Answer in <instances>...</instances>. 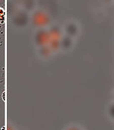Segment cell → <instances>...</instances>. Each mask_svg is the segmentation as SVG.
Here are the masks:
<instances>
[{
  "label": "cell",
  "mask_w": 114,
  "mask_h": 130,
  "mask_svg": "<svg viewBox=\"0 0 114 130\" xmlns=\"http://www.w3.org/2000/svg\"><path fill=\"white\" fill-rule=\"evenodd\" d=\"M48 22H49V19H48L47 16L45 14H44L42 12H36L34 16V23L35 25L37 26H44Z\"/></svg>",
  "instance_id": "6da1fadb"
},
{
  "label": "cell",
  "mask_w": 114,
  "mask_h": 130,
  "mask_svg": "<svg viewBox=\"0 0 114 130\" xmlns=\"http://www.w3.org/2000/svg\"><path fill=\"white\" fill-rule=\"evenodd\" d=\"M50 40V36L48 33L45 32H40L37 35V42L39 44H45L48 42Z\"/></svg>",
  "instance_id": "7a4b0ae2"
},
{
  "label": "cell",
  "mask_w": 114,
  "mask_h": 130,
  "mask_svg": "<svg viewBox=\"0 0 114 130\" xmlns=\"http://www.w3.org/2000/svg\"><path fill=\"white\" fill-rule=\"evenodd\" d=\"M3 100L4 101L5 100V92H4V93H3Z\"/></svg>",
  "instance_id": "3957f363"
},
{
  "label": "cell",
  "mask_w": 114,
  "mask_h": 130,
  "mask_svg": "<svg viewBox=\"0 0 114 130\" xmlns=\"http://www.w3.org/2000/svg\"><path fill=\"white\" fill-rule=\"evenodd\" d=\"M1 130H5V127H2V129H1Z\"/></svg>",
  "instance_id": "277c9868"
}]
</instances>
